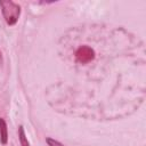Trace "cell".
<instances>
[{
  "mask_svg": "<svg viewBox=\"0 0 146 146\" xmlns=\"http://www.w3.org/2000/svg\"><path fill=\"white\" fill-rule=\"evenodd\" d=\"M0 7H1V11L3 15V18L6 21V23L9 26H13L17 23L19 15H21V7L19 5L15 3L11 0H6V1H0Z\"/></svg>",
  "mask_w": 146,
  "mask_h": 146,
  "instance_id": "obj_1",
  "label": "cell"
},
{
  "mask_svg": "<svg viewBox=\"0 0 146 146\" xmlns=\"http://www.w3.org/2000/svg\"><path fill=\"white\" fill-rule=\"evenodd\" d=\"M18 138H19L21 146H30V143H29V140L26 138V135H25V131H24L23 125H19L18 127Z\"/></svg>",
  "mask_w": 146,
  "mask_h": 146,
  "instance_id": "obj_4",
  "label": "cell"
},
{
  "mask_svg": "<svg viewBox=\"0 0 146 146\" xmlns=\"http://www.w3.org/2000/svg\"><path fill=\"white\" fill-rule=\"evenodd\" d=\"M0 140L3 145L8 141V130H7V123L3 119L0 117Z\"/></svg>",
  "mask_w": 146,
  "mask_h": 146,
  "instance_id": "obj_3",
  "label": "cell"
},
{
  "mask_svg": "<svg viewBox=\"0 0 146 146\" xmlns=\"http://www.w3.org/2000/svg\"><path fill=\"white\" fill-rule=\"evenodd\" d=\"M2 64V54H1V51H0V65Z\"/></svg>",
  "mask_w": 146,
  "mask_h": 146,
  "instance_id": "obj_6",
  "label": "cell"
},
{
  "mask_svg": "<svg viewBox=\"0 0 146 146\" xmlns=\"http://www.w3.org/2000/svg\"><path fill=\"white\" fill-rule=\"evenodd\" d=\"M46 141H47L48 146H65V145H63L62 143H59V141H57V140H55V139H52V138H47Z\"/></svg>",
  "mask_w": 146,
  "mask_h": 146,
  "instance_id": "obj_5",
  "label": "cell"
},
{
  "mask_svg": "<svg viewBox=\"0 0 146 146\" xmlns=\"http://www.w3.org/2000/svg\"><path fill=\"white\" fill-rule=\"evenodd\" d=\"M95 58V50L89 46H81L75 51V59L81 64H87Z\"/></svg>",
  "mask_w": 146,
  "mask_h": 146,
  "instance_id": "obj_2",
  "label": "cell"
}]
</instances>
